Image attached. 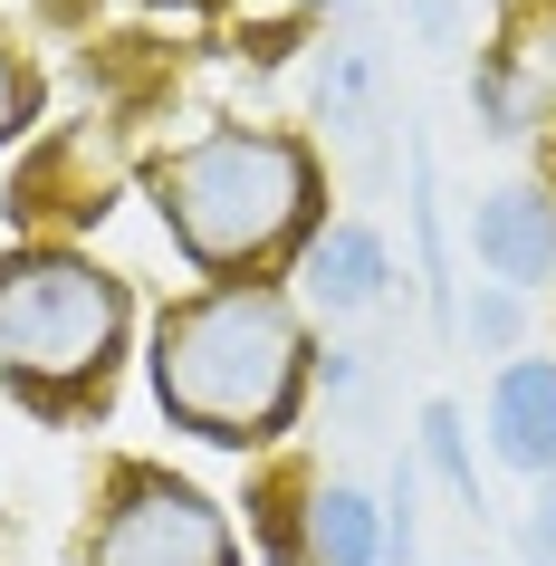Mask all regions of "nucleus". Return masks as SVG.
<instances>
[{
    "instance_id": "nucleus-1",
    "label": "nucleus",
    "mask_w": 556,
    "mask_h": 566,
    "mask_svg": "<svg viewBox=\"0 0 556 566\" xmlns=\"http://www.w3.org/2000/svg\"><path fill=\"white\" fill-rule=\"evenodd\" d=\"M307 317L269 279H221L202 298L164 307L154 327V403L221 451H260L297 422L307 394Z\"/></svg>"
},
{
    "instance_id": "nucleus-2",
    "label": "nucleus",
    "mask_w": 556,
    "mask_h": 566,
    "mask_svg": "<svg viewBox=\"0 0 556 566\" xmlns=\"http://www.w3.org/2000/svg\"><path fill=\"white\" fill-rule=\"evenodd\" d=\"M154 211L182 260L211 279H250L317 221V154L279 125H221L154 164Z\"/></svg>"
},
{
    "instance_id": "nucleus-3",
    "label": "nucleus",
    "mask_w": 556,
    "mask_h": 566,
    "mask_svg": "<svg viewBox=\"0 0 556 566\" xmlns=\"http://www.w3.org/2000/svg\"><path fill=\"white\" fill-rule=\"evenodd\" d=\"M125 279L96 269L87 250H10L0 260V385H20L30 403H67V394L106 385V365L125 356Z\"/></svg>"
},
{
    "instance_id": "nucleus-4",
    "label": "nucleus",
    "mask_w": 556,
    "mask_h": 566,
    "mask_svg": "<svg viewBox=\"0 0 556 566\" xmlns=\"http://www.w3.org/2000/svg\"><path fill=\"white\" fill-rule=\"evenodd\" d=\"M87 566H240L231 518L174 471H116L106 518L87 537Z\"/></svg>"
},
{
    "instance_id": "nucleus-5",
    "label": "nucleus",
    "mask_w": 556,
    "mask_h": 566,
    "mask_svg": "<svg viewBox=\"0 0 556 566\" xmlns=\"http://www.w3.org/2000/svg\"><path fill=\"white\" fill-rule=\"evenodd\" d=\"M470 250H480V269H490L499 289H537V279H556V192H547V182H499V192H480V211H470Z\"/></svg>"
},
{
    "instance_id": "nucleus-6",
    "label": "nucleus",
    "mask_w": 556,
    "mask_h": 566,
    "mask_svg": "<svg viewBox=\"0 0 556 566\" xmlns=\"http://www.w3.org/2000/svg\"><path fill=\"white\" fill-rule=\"evenodd\" d=\"M490 451L508 471H556V356H508L490 385Z\"/></svg>"
},
{
    "instance_id": "nucleus-7",
    "label": "nucleus",
    "mask_w": 556,
    "mask_h": 566,
    "mask_svg": "<svg viewBox=\"0 0 556 566\" xmlns=\"http://www.w3.org/2000/svg\"><path fill=\"white\" fill-rule=\"evenodd\" d=\"M384 240L365 231V221H336V231H307V250H297V298L317 307V317H365V307L384 298Z\"/></svg>"
},
{
    "instance_id": "nucleus-8",
    "label": "nucleus",
    "mask_w": 556,
    "mask_h": 566,
    "mask_svg": "<svg viewBox=\"0 0 556 566\" xmlns=\"http://www.w3.org/2000/svg\"><path fill=\"white\" fill-rule=\"evenodd\" d=\"M297 518V566H384V500H365L355 480H317Z\"/></svg>"
},
{
    "instance_id": "nucleus-9",
    "label": "nucleus",
    "mask_w": 556,
    "mask_h": 566,
    "mask_svg": "<svg viewBox=\"0 0 556 566\" xmlns=\"http://www.w3.org/2000/svg\"><path fill=\"white\" fill-rule=\"evenodd\" d=\"M490 59L508 67V87L527 96V116H547V106H556V0H527L518 20L499 30Z\"/></svg>"
},
{
    "instance_id": "nucleus-10",
    "label": "nucleus",
    "mask_w": 556,
    "mask_h": 566,
    "mask_svg": "<svg viewBox=\"0 0 556 566\" xmlns=\"http://www.w3.org/2000/svg\"><path fill=\"white\" fill-rule=\"evenodd\" d=\"M422 461H432V471L451 480V500L480 518V461H470V432H461L451 403H422Z\"/></svg>"
},
{
    "instance_id": "nucleus-11",
    "label": "nucleus",
    "mask_w": 556,
    "mask_h": 566,
    "mask_svg": "<svg viewBox=\"0 0 556 566\" xmlns=\"http://www.w3.org/2000/svg\"><path fill=\"white\" fill-rule=\"evenodd\" d=\"M461 336L480 346V356H508V346H518V289H499V279H490V289L461 307Z\"/></svg>"
},
{
    "instance_id": "nucleus-12",
    "label": "nucleus",
    "mask_w": 556,
    "mask_h": 566,
    "mask_svg": "<svg viewBox=\"0 0 556 566\" xmlns=\"http://www.w3.org/2000/svg\"><path fill=\"white\" fill-rule=\"evenodd\" d=\"M412 490H422V471H412V461H394V500H384V566H422V518H412Z\"/></svg>"
},
{
    "instance_id": "nucleus-13",
    "label": "nucleus",
    "mask_w": 556,
    "mask_h": 566,
    "mask_svg": "<svg viewBox=\"0 0 556 566\" xmlns=\"http://www.w3.org/2000/svg\"><path fill=\"white\" fill-rule=\"evenodd\" d=\"M30 116H39V87H30V67L0 49V145H20V135H30Z\"/></svg>"
},
{
    "instance_id": "nucleus-14",
    "label": "nucleus",
    "mask_w": 556,
    "mask_h": 566,
    "mask_svg": "<svg viewBox=\"0 0 556 566\" xmlns=\"http://www.w3.org/2000/svg\"><path fill=\"white\" fill-rule=\"evenodd\" d=\"M527 566H556V471L537 480V518H527Z\"/></svg>"
},
{
    "instance_id": "nucleus-15",
    "label": "nucleus",
    "mask_w": 556,
    "mask_h": 566,
    "mask_svg": "<svg viewBox=\"0 0 556 566\" xmlns=\"http://www.w3.org/2000/svg\"><path fill=\"white\" fill-rule=\"evenodd\" d=\"M412 20H422L432 39H451V0H412Z\"/></svg>"
},
{
    "instance_id": "nucleus-16",
    "label": "nucleus",
    "mask_w": 556,
    "mask_h": 566,
    "mask_svg": "<svg viewBox=\"0 0 556 566\" xmlns=\"http://www.w3.org/2000/svg\"><path fill=\"white\" fill-rule=\"evenodd\" d=\"M307 10H355V0H307Z\"/></svg>"
}]
</instances>
